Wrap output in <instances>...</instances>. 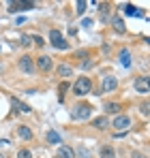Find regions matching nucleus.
<instances>
[{
	"label": "nucleus",
	"instance_id": "dca6fc26",
	"mask_svg": "<svg viewBox=\"0 0 150 158\" xmlns=\"http://www.w3.org/2000/svg\"><path fill=\"white\" fill-rule=\"evenodd\" d=\"M120 64H122L125 69L131 66V52H129V49H122V52H120Z\"/></svg>",
	"mask_w": 150,
	"mask_h": 158
},
{
	"label": "nucleus",
	"instance_id": "6e6552de",
	"mask_svg": "<svg viewBox=\"0 0 150 158\" xmlns=\"http://www.w3.org/2000/svg\"><path fill=\"white\" fill-rule=\"evenodd\" d=\"M20 71H24L28 75L34 73V60H32L30 56H22V58H20Z\"/></svg>",
	"mask_w": 150,
	"mask_h": 158
},
{
	"label": "nucleus",
	"instance_id": "f3484780",
	"mask_svg": "<svg viewBox=\"0 0 150 158\" xmlns=\"http://www.w3.org/2000/svg\"><path fill=\"white\" fill-rule=\"evenodd\" d=\"M17 135H20L24 141H30V139H32V131H30L28 126H20V128H17Z\"/></svg>",
	"mask_w": 150,
	"mask_h": 158
},
{
	"label": "nucleus",
	"instance_id": "1a4fd4ad",
	"mask_svg": "<svg viewBox=\"0 0 150 158\" xmlns=\"http://www.w3.org/2000/svg\"><path fill=\"white\" fill-rule=\"evenodd\" d=\"M135 92H139V94H148V92H150L148 77H137V79H135Z\"/></svg>",
	"mask_w": 150,
	"mask_h": 158
},
{
	"label": "nucleus",
	"instance_id": "2eb2a0df",
	"mask_svg": "<svg viewBox=\"0 0 150 158\" xmlns=\"http://www.w3.org/2000/svg\"><path fill=\"white\" fill-rule=\"evenodd\" d=\"M125 13L131 15V17H142V15H144V13H142L137 6H133V4H125Z\"/></svg>",
	"mask_w": 150,
	"mask_h": 158
},
{
	"label": "nucleus",
	"instance_id": "f257e3e1",
	"mask_svg": "<svg viewBox=\"0 0 150 158\" xmlns=\"http://www.w3.org/2000/svg\"><path fill=\"white\" fill-rule=\"evenodd\" d=\"M90 113H92V107L90 105H75L73 111H71V120H75V122H84V120L90 118Z\"/></svg>",
	"mask_w": 150,
	"mask_h": 158
},
{
	"label": "nucleus",
	"instance_id": "6ab92c4d",
	"mask_svg": "<svg viewBox=\"0 0 150 158\" xmlns=\"http://www.w3.org/2000/svg\"><path fill=\"white\" fill-rule=\"evenodd\" d=\"M73 154H75V156H77V158H90V152H88V150H86L84 145H79V148L75 150Z\"/></svg>",
	"mask_w": 150,
	"mask_h": 158
},
{
	"label": "nucleus",
	"instance_id": "c85d7f7f",
	"mask_svg": "<svg viewBox=\"0 0 150 158\" xmlns=\"http://www.w3.org/2000/svg\"><path fill=\"white\" fill-rule=\"evenodd\" d=\"M0 158H4V156H2V154H0Z\"/></svg>",
	"mask_w": 150,
	"mask_h": 158
},
{
	"label": "nucleus",
	"instance_id": "ddd939ff",
	"mask_svg": "<svg viewBox=\"0 0 150 158\" xmlns=\"http://www.w3.org/2000/svg\"><path fill=\"white\" fill-rule=\"evenodd\" d=\"M56 156H58V158H75V154H73V150H71V148H67V145H60Z\"/></svg>",
	"mask_w": 150,
	"mask_h": 158
},
{
	"label": "nucleus",
	"instance_id": "20e7f679",
	"mask_svg": "<svg viewBox=\"0 0 150 158\" xmlns=\"http://www.w3.org/2000/svg\"><path fill=\"white\" fill-rule=\"evenodd\" d=\"M50 41H51V45H54L56 49H69V43L62 39L60 30H51L50 32Z\"/></svg>",
	"mask_w": 150,
	"mask_h": 158
},
{
	"label": "nucleus",
	"instance_id": "4468645a",
	"mask_svg": "<svg viewBox=\"0 0 150 158\" xmlns=\"http://www.w3.org/2000/svg\"><path fill=\"white\" fill-rule=\"evenodd\" d=\"M112 26H114V30H116V32H118V34H122V32H125V30H126L125 22H122V19H120V17H118V15H116V17H114V19H112Z\"/></svg>",
	"mask_w": 150,
	"mask_h": 158
},
{
	"label": "nucleus",
	"instance_id": "b1692460",
	"mask_svg": "<svg viewBox=\"0 0 150 158\" xmlns=\"http://www.w3.org/2000/svg\"><path fill=\"white\" fill-rule=\"evenodd\" d=\"M32 41H34V45H39V47H43L45 45V41H43V36H39V34H34V36H30Z\"/></svg>",
	"mask_w": 150,
	"mask_h": 158
},
{
	"label": "nucleus",
	"instance_id": "5701e85b",
	"mask_svg": "<svg viewBox=\"0 0 150 158\" xmlns=\"http://www.w3.org/2000/svg\"><path fill=\"white\" fill-rule=\"evenodd\" d=\"M17 158H32V152H30V150H20V152H17Z\"/></svg>",
	"mask_w": 150,
	"mask_h": 158
},
{
	"label": "nucleus",
	"instance_id": "423d86ee",
	"mask_svg": "<svg viewBox=\"0 0 150 158\" xmlns=\"http://www.w3.org/2000/svg\"><path fill=\"white\" fill-rule=\"evenodd\" d=\"M11 9V13H15V11H30V9H34V2H28V0H13L11 4H9Z\"/></svg>",
	"mask_w": 150,
	"mask_h": 158
},
{
	"label": "nucleus",
	"instance_id": "9b49d317",
	"mask_svg": "<svg viewBox=\"0 0 150 158\" xmlns=\"http://www.w3.org/2000/svg\"><path fill=\"white\" fill-rule=\"evenodd\" d=\"M11 105H13V109H17L20 113H32V109L28 105H24L22 101H17V98H11Z\"/></svg>",
	"mask_w": 150,
	"mask_h": 158
},
{
	"label": "nucleus",
	"instance_id": "cd10ccee",
	"mask_svg": "<svg viewBox=\"0 0 150 158\" xmlns=\"http://www.w3.org/2000/svg\"><path fill=\"white\" fill-rule=\"evenodd\" d=\"M133 158H146L144 154H139V152H133Z\"/></svg>",
	"mask_w": 150,
	"mask_h": 158
},
{
	"label": "nucleus",
	"instance_id": "4be33fe9",
	"mask_svg": "<svg viewBox=\"0 0 150 158\" xmlns=\"http://www.w3.org/2000/svg\"><path fill=\"white\" fill-rule=\"evenodd\" d=\"M86 6H88V2H86V0H79V2H77V9H75V13H77V15H82V13L86 11Z\"/></svg>",
	"mask_w": 150,
	"mask_h": 158
},
{
	"label": "nucleus",
	"instance_id": "0eeeda50",
	"mask_svg": "<svg viewBox=\"0 0 150 158\" xmlns=\"http://www.w3.org/2000/svg\"><path fill=\"white\" fill-rule=\"evenodd\" d=\"M118 88V77H114V75H107V77H103V83H101V92H112V90H116Z\"/></svg>",
	"mask_w": 150,
	"mask_h": 158
},
{
	"label": "nucleus",
	"instance_id": "f03ea898",
	"mask_svg": "<svg viewBox=\"0 0 150 158\" xmlns=\"http://www.w3.org/2000/svg\"><path fill=\"white\" fill-rule=\"evenodd\" d=\"M90 90H92V81H90V77H79L77 81H75V85H73L75 96H84V94H90Z\"/></svg>",
	"mask_w": 150,
	"mask_h": 158
},
{
	"label": "nucleus",
	"instance_id": "aec40b11",
	"mask_svg": "<svg viewBox=\"0 0 150 158\" xmlns=\"http://www.w3.org/2000/svg\"><path fill=\"white\" fill-rule=\"evenodd\" d=\"M47 141L54 143V145H58V143H60V135H58L56 131H50V132H47Z\"/></svg>",
	"mask_w": 150,
	"mask_h": 158
},
{
	"label": "nucleus",
	"instance_id": "9d476101",
	"mask_svg": "<svg viewBox=\"0 0 150 158\" xmlns=\"http://www.w3.org/2000/svg\"><path fill=\"white\" fill-rule=\"evenodd\" d=\"M90 124H92V128H99V131H103V128H107V126H109V120H107L105 115H101V118H95Z\"/></svg>",
	"mask_w": 150,
	"mask_h": 158
},
{
	"label": "nucleus",
	"instance_id": "a211bd4d",
	"mask_svg": "<svg viewBox=\"0 0 150 158\" xmlns=\"http://www.w3.org/2000/svg\"><path fill=\"white\" fill-rule=\"evenodd\" d=\"M101 158H116V152L112 145H103L101 148Z\"/></svg>",
	"mask_w": 150,
	"mask_h": 158
},
{
	"label": "nucleus",
	"instance_id": "393cba45",
	"mask_svg": "<svg viewBox=\"0 0 150 158\" xmlns=\"http://www.w3.org/2000/svg\"><path fill=\"white\" fill-rule=\"evenodd\" d=\"M69 90V83H60V103L64 101V92Z\"/></svg>",
	"mask_w": 150,
	"mask_h": 158
},
{
	"label": "nucleus",
	"instance_id": "bb28decb",
	"mask_svg": "<svg viewBox=\"0 0 150 158\" xmlns=\"http://www.w3.org/2000/svg\"><path fill=\"white\" fill-rule=\"evenodd\" d=\"M139 109H142V113H144V115H148V113H150V111H148V103H146V101L139 105Z\"/></svg>",
	"mask_w": 150,
	"mask_h": 158
},
{
	"label": "nucleus",
	"instance_id": "a878e982",
	"mask_svg": "<svg viewBox=\"0 0 150 158\" xmlns=\"http://www.w3.org/2000/svg\"><path fill=\"white\" fill-rule=\"evenodd\" d=\"M22 45H26V47H28V45H32V39H30L28 34H26V36H22Z\"/></svg>",
	"mask_w": 150,
	"mask_h": 158
},
{
	"label": "nucleus",
	"instance_id": "f8f14e48",
	"mask_svg": "<svg viewBox=\"0 0 150 158\" xmlns=\"http://www.w3.org/2000/svg\"><path fill=\"white\" fill-rule=\"evenodd\" d=\"M58 75L60 77H73V66H69V64H60L58 66Z\"/></svg>",
	"mask_w": 150,
	"mask_h": 158
},
{
	"label": "nucleus",
	"instance_id": "7ed1b4c3",
	"mask_svg": "<svg viewBox=\"0 0 150 158\" xmlns=\"http://www.w3.org/2000/svg\"><path fill=\"white\" fill-rule=\"evenodd\" d=\"M112 126H114V128H118V132H126L129 128H131V118H129V115H120V113H118V115L114 118Z\"/></svg>",
	"mask_w": 150,
	"mask_h": 158
},
{
	"label": "nucleus",
	"instance_id": "39448f33",
	"mask_svg": "<svg viewBox=\"0 0 150 158\" xmlns=\"http://www.w3.org/2000/svg\"><path fill=\"white\" fill-rule=\"evenodd\" d=\"M51 66H54V62H51L50 56H41V58H37V62H34V69H39L41 73H50Z\"/></svg>",
	"mask_w": 150,
	"mask_h": 158
},
{
	"label": "nucleus",
	"instance_id": "412c9836",
	"mask_svg": "<svg viewBox=\"0 0 150 158\" xmlns=\"http://www.w3.org/2000/svg\"><path fill=\"white\" fill-rule=\"evenodd\" d=\"M105 111H107V113H116V115H118L120 105H118V103H107V105H105Z\"/></svg>",
	"mask_w": 150,
	"mask_h": 158
}]
</instances>
